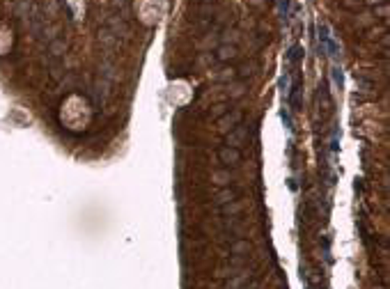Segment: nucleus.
<instances>
[{"label": "nucleus", "mask_w": 390, "mask_h": 289, "mask_svg": "<svg viewBox=\"0 0 390 289\" xmlns=\"http://www.w3.org/2000/svg\"><path fill=\"white\" fill-rule=\"evenodd\" d=\"M218 158H221V163H225V165H237L239 161H241V152H239L237 147L225 145V147L218 152Z\"/></svg>", "instance_id": "nucleus-1"}, {"label": "nucleus", "mask_w": 390, "mask_h": 289, "mask_svg": "<svg viewBox=\"0 0 390 289\" xmlns=\"http://www.w3.org/2000/svg\"><path fill=\"white\" fill-rule=\"evenodd\" d=\"M244 138H246V126H234L228 136V145L230 147H239L244 142Z\"/></svg>", "instance_id": "nucleus-2"}, {"label": "nucleus", "mask_w": 390, "mask_h": 289, "mask_svg": "<svg viewBox=\"0 0 390 289\" xmlns=\"http://www.w3.org/2000/svg\"><path fill=\"white\" fill-rule=\"evenodd\" d=\"M49 51H51V55H53V58L65 55V51H67L65 39H53V42H51V46H49Z\"/></svg>", "instance_id": "nucleus-3"}, {"label": "nucleus", "mask_w": 390, "mask_h": 289, "mask_svg": "<svg viewBox=\"0 0 390 289\" xmlns=\"http://www.w3.org/2000/svg\"><path fill=\"white\" fill-rule=\"evenodd\" d=\"M33 10L37 12V7H35L30 0H19V3H17V10H14V12H17V17H26V14H30Z\"/></svg>", "instance_id": "nucleus-4"}, {"label": "nucleus", "mask_w": 390, "mask_h": 289, "mask_svg": "<svg viewBox=\"0 0 390 289\" xmlns=\"http://www.w3.org/2000/svg\"><path fill=\"white\" fill-rule=\"evenodd\" d=\"M241 120V113H232V115H228V117H223L221 120V124H223V131H232L234 129V124H237V122Z\"/></svg>", "instance_id": "nucleus-5"}, {"label": "nucleus", "mask_w": 390, "mask_h": 289, "mask_svg": "<svg viewBox=\"0 0 390 289\" xmlns=\"http://www.w3.org/2000/svg\"><path fill=\"white\" fill-rule=\"evenodd\" d=\"M234 55H237V49L230 44H223L221 49H218V60H232Z\"/></svg>", "instance_id": "nucleus-6"}, {"label": "nucleus", "mask_w": 390, "mask_h": 289, "mask_svg": "<svg viewBox=\"0 0 390 289\" xmlns=\"http://www.w3.org/2000/svg\"><path fill=\"white\" fill-rule=\"evenodd\" d=\"M44 12H46V17H51V19H53L55 14H58V12H60V3H58V0H51L49 5L44 7Z\"/></svg>", "instance_id": "nucleus-7"}, {"label": "nucleus", "mask_w": 390, "mask_h": 289, "mask_svg": "<svg viewBox=\"0 0 390 289\" xmlns=\"http://www.w3.org/2000/svg\"><path fill=\"white\" fill-rule=\"evenodd\" d=\"M374 17H379V19L388 17V3H383V5H374Z\"/></svg>", "instance_id": "nucleus-8"}, {"label": "nucleus", "mask_w": 390, "mask_h": 289, "mask_svg": "<svg viewBox=\"0 0 390 289\" xmlns=\"http://www.w3.org/2000/svg\"><path fill=\"white\" fill-rule=\"evenodd\" d=\"M365 0H342V7H347V10H358V7H363Z\"/></svg>", "instance_id": "nucleus-9"}, {"label": "nucleus", "mask_w": 390, "mask_h": 289, "mask_svg": "<svg viewBox=\"0 0 390 289\" xmlns=\"http://www.w3.org/2000/svg\"><path fill=\"white\" fill-rule=\"evenodd\" d=\"M214 179H216V184L228 186L230 184V172H216V175H214Z\"/></svg>", "instance_id": "nucleus-10"}, {"label": "nucleus", "mask_w": 390, "mask_h": 289, "mask_svg": "<svg viewBox=\"0 0 390 289\" xmlns=\"http://www.w3.org/2000/svg\"><path fill=\"white\" fill-rule=\"evenodd\" d=\"M232 197H234L232 191H223L221 195H218V202H232Z\"/></svg>", "instance_id": "nucleus-11"}, {"label": "nucleus", "mask_w": 390, "mask_h": 289, "mask_svg": "<svg viewBox=\"0 0 390 289\" xmlns=\"http://www.w3.org/2000/svg\"><path fill=\"white\" fill-rule=\"evenodd\" d=\"M383 3H388V0H365V5H383Z\"/></svg>", "instance_id": "nucleus-12"}]
</instances>
